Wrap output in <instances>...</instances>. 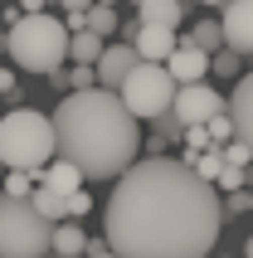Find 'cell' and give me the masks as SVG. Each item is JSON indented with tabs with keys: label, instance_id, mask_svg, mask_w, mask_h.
<instances>
[{
	"label": "cell",
	"instance_id": "cell-11",
	"mask_svg": "<svg viewBox=\"0 0 253 258\" xmlns=\"http://www.w3.org/2000/svg\"><path fill=\"white\" fill-rule=\"evenodd\" d=\"M137 63H141V54L132 49V44H107L102 58H98V88H112V93H117Z\"/></svg>",
	"mask_w": 253,
	"mask_h": 258
},
{
	"label": "cell",
	"instance_id": "cell-9",
	"mask_svg": "<svg viewBox=\"0 0 253 258\" xmlns=\"http://www.w3.org/2000/svg\"><path fill=\"white\" fill-rule=\"evenodd\" d=\"M210 58H214V54H205V49H200L190 34H180V49L166 58V69H170V78L185 88V83H205V73H210Z\"/></svg>",
	"mask_w": 253,
	"mask_h": 258
},
{
	"label": "cell",
	"instance_id": "cell-20",
	"mask_svg": "<svg viewBox=\"0 0 253 258\" xmlns=\"http://www.w3.org/2000/svg\"><path fill=\"white\" fill-rule=\"evenodd\" d=\"M29 200H34V210H39L44 219H64V215H69V200H64V195H54V190H44V185H34V195H29Z\"/></svg>",
	"mask_w": 253,
	"mask_h": 258
},
{
	"label": "cell",
	"instance_id": "cell-2",
	"mask_svg": "<svg viewBox=\"0 0 253 258\" xmlns=\"http://www.w3.org/2000/svg\"><path fill=\"white\" fill-rule=\"evenodd\" d=\"M54 142L58 156L73 161L88 180H117L137 166L141 127L112 88H88L54 107Z\"/></svg>",
	"mask_w": 253,
	"mask_h": 258
},
{
	"label": "cell",
	"instance_id": "cell-6",
	"mask_svg": "<svg viewBox=\"0 0 253 258\" xmlns=\"http://www.w3.org/2000/svg\"><path fill=\"white\" fill-rule=\"evenodd\" d=\"M175 93H180V83L170 78V69L166 63H146V58H141L137 69L126 73V83L117 88V98L132 107L137 122H156L161 112H170V107H175Z\"/></svg>",
	"mask_w": 253,
	"mask_h": 258
},
{
	"label": "cell",
	"instance_id": "cell-13",
	"mask_svg": "<svg viewBox=\"0 0 253 258\" xmlns=\"http://www.w3.org/2000/svg\"><path fill=\"white\" fill-rule=\"evenodd\" d=\"M34 180H39L44 190H54V195H64V200H69V195H78V190H83V180H88V175L78 171L73 161L54 156L49 166H44V171H34Z\"/></svg>",
	"mask_w": 253,
	"mask_h": 258
},
{
	"label": "cell",
	"instance_id": "cell-25",
	"mask_svg": "<svg viewBox=\"0 0 253 258\" xmlns=\"http://www.w3.org/2000/svg\"><path fill=\"white\" fill-rule=\"evenodd\" d=\"M210 73H219V78H239V54H234V49H219V54L210 58Z\"/></svg>",
	"mask_w": 253,
	"mask_h": 258
},
{
	"label": "cell",
	"instance_id": "cell-21",
	"mask_svg": "<svg viewBox=\"0 0 253 258\" xmlns=\"http://www.w3.org/2000/svg\"><path fill=\"white\" fill-rule=\"evenodd\" d=\"M0 190H5V195H15V200H29V195H34V171H5Z\"/></svg>",
	"mask_w": 253,
	"mask_h": 258
},
{
	"label": "cell",
	"instance_id": "cell-22",
	"mask_svg": "<svg viewBox=\"0 0 253 258\" xmlns=\"http://www.w3.org/2000/svg\"><path fill=\"white\" fill-rule=\"evenodd\" d=\"M248 180H253V171H243V166H224V175L214 180V190H219V195H234V190H248Z\"/></svg>",
	"mask_w": 253,
	"mask_h": 258
},
{
	"label": "cell",
	"instance_id": "cell-33",
	"mask_svg": "<svg viewBox=\"0 0 253 258\" xmlns=\"http://www.w3.org/2000/svg\"><path fill=\"white\" fill-rule=\"evenodd\" d=\"M58 5H64L69 15H88V10H93V0H58Z\"/></svg>",
	"mask_w": 253,
	"mask_h": 258
},
{
	"label": "cell",
	"instance_id": "cell-12",
	"mask_svg": "<svg viewBox=\"0 0 253 258\" xmlns=\"http://www.w3.org/2000/svg\"><path fill=\"white\" fill-rule=\"evenodd\" d=\"M229 117H234V142H243L248 156H253V73H243L239 83H234V93H229Z\"/></svg>",
	"mask_w": 253,
	"mask_h": 258
},
{
	"label": "cell",
	"instance_id": "cell-32",
	"mask_svg": "<svg viewBox=\"0 0 253 258\" xmlns=\"http://www.w3.org/2000/svg\"><path fill=\"white\" fill-rule=\"evenodd\" d=\"M88 258H117V248L107 244V239H93V244H88Z\"/></svg>",
	"mask_w": 253,
	"mask_h": 258
},
{
	"label": "cell",
	"instance_id": "cell-17",
	"mask_svg": "<svg viewBox=\"0 0 253 258\" xmlns=\"http://www.w3.org/2000/svg\"><path fill=\"white\" fill-rule=\"evenodd\" d=\"M185 161H190V166H195L200 175H205V180H219V175H224V166H229V156H224V146H210V151H185Z\"/></svg>",
	"mask_w": 253,
	"mask_h": 258
},
{
	"label": "cell",
	"instance_id": "cell-18",
	"mask_svg": "<svg viewBox=\"0 0 253 258\" xmlns=\"http://www.w3.org/2000/svg\"><path fill=\"white\" fill-rule=\"evenodd\" d=\"M83 29H93V34H102V39H112L117 29H122V20H117L112 5H93V10L83 15Z\"/></svg>",
	"mask_w": 253,
	"mask_h": 258
},
{
	"label": "cell",
	"instance_id": "cell-10",
	"mask_svg": "<svg viewBox=\"0 0 253 258\" xmlns=\"http://www.w3.org/2000/svg\"><path fill=\"white\" fill-rule=\"evenodd\" d=\"M132 49H137L146 63H166L175 49H180V34L170 25H137V34H132Z\"/></svg>",
	"mask_w": 253,
	"mask_h": 258
},
{
	"label": "cell",
	"instance_id": "cell-23",
	"mask_svg": "<svg viewBox=\"0 0 253 258\" xmlns=\"http://www.w3.org/2000/svg\"><path fill=\"white\" fill-rule=\"evenodd\" d=\"M151 127H156V142H175V137H185V122L175 112H161Z\"/></svg>",
	"mask_w": 253,
	"mask_h": 258
},
{
	"label": "cell",
	"instance_id": "cell-3",
	"mask_svg": "<svg viewBox=\"0 0 253 258\" xmlns=\"http://www.w3.org/2000/svg\"><path fill=\"white\" fill-rule=\"evenodd\" d=\"M58 156L54 142V117L34 107H10L0 117V166L5 171H44Z\"/></svg>",
	"mask_w": 253,
	"mask_h": 258
},
{
	"label": "cell",
	"instance_id": "cell-28",
	"mask_svg": "<svg viewBox=\"0 0 253 258\" xmlns=\"http://www.w3.org/2000/svg\"><path fill=\"white\" fill-rule=\"evenodd\" d=\"M229 215H248V190H234V195H224V219Z\"/></svg>",
	"mask_w": 253,
	"mask_h": 258
},
{
	"label": "cell",
	"instance_id": "cell-29",
	"mask_svg": "<svg viewBox=\"0 0 253 258\" xmlns=\"http://www.w3.org/2000/svg\"><path fill=\"white\" fill-rule=\"evenodd\" d=\"M224 156H229V166H248V161H253L243 142H229V146H224Z\"/></svg>",
	"mask_w": 253,
	"mask_h": 258
},
{
	"label": "cell",
	"instance_id": "cell-7",
	"mask_svg": "<svg viewBox=\"0 0 253 258\" xmlns=\"http://www.w3.org/2000/svg\"><path fill=\"white\" fill-rule=\"evenodd\" d=\"M170 112L180 117L185 127H200V122H210V117L229 112V98H219L210 83H185L180 93H175V107Z\"/></svg>",
	"mask_w": 253,
	"mask_h": 258
},
{
	"label": "cell",
	"instance_id": "cell-15",
	"mask_svg": "<svg viewBox=\"0 0 253 258\" xmlns=\"http://www.w3.org/2000/svg\"><path fill=\"white\" fill-rule=\"evenodd\" d=\"M88 253V234L78 224H54V258H83Z\"/></svg>",
	"mask_w": 253,
	"mask_h": 258
},
{
	"label": "cell",
	"instance_id": "cell-24",
	"mask_svg": "<svg viewBox=\"0 0 253 258\" xmlns=\"http://www.w3.org/2000/svg\"><path fill=\"white\" fill-rule=\"evenodd\" d=\"M69 88H73V93H88V88H98V63H73Z\"/></svg>",
	"mask_w": 253,
	"mask_h": 258
},
{
	"label": "cell",
	"instance_id": "cell-16",
	"mask_svg": "<svg viewBox=\"0 0 253 258\" xmlns=\"http://www.w3.org/2000/svg\"><path fill=\"white\" fill-rule=\"evenodd\" d=\"M102 49H107V39L93 34V29H78V34L69 39V58H73V63H98Z\"/></svg>",
	"mask_w": 253,
	"mask_h": 258
},
{
	"label": "cell",
	"instance_id": "cell-31",
	"mask_svg": "<svg viewBox=\"0 0 253 258\" xmlns=\"http://www.w3.org/2000/svg\"><path fill=\"white\" fill-rule=\"evenodd\" d=\"M0 98H20V83H15L10 69H0Z\"/></svg>",
	"mask_w": 253,
	"mask_h": 258
},
{
	"label": "cell",
	"instance_id": "cell-36",
	"mask_svg": "<svg viewBox=\"0 0 253 258\" xmlns=\"http://www.w3.org/2000/svg\"><path fill=\"white\" fill-rule=\"evenodd\" d=\"M200 5H219V10H224V5H229V0H200Z\"/></svg>",
	"mask_w": 253,
	"mask_h": 258
},
{
	"label": "cell",
	"instance_id": "cell-38",
	"mask_svg": "<svg viewBox=\"0 0 253 258\" xmlns=\"http://www.w3.org/2000/svg\"><path fill=\"white\" fill-rule=\"evenodd\" d=\"M93 5H112V0H93Z\"/></svg>",
	"mask_w": 253,
	"mask_h": 258
},
{
	"label": "cell",
	"instance_id": "cell-26",
	"mask_svg": "<svg viewBox=\"0 0 253 258\" xmlns=\"http://www.w3.org/2000/svg\"><path fill=\"white\" fill-rule=\"evenodd\" d=\"M205 127H210V137H214V142H219V146H229V142H234V117H229V112L210 117Z\"/></svg>",
	"mask_w": 253,
	"mask_h": 258
},
{
	"label": "cell",
	"instance_id": "cell-30",
	"mask_svg": "<svg viewBox=\"0 0 253 258\" xmlns=\"http://www.w3.org/2000/svg\"><path fill=\"white\" fill-rule=\"evenodd\" d=\"M88 190H78V195H69V219H78V215H88Z\"/></svg>",
	"mask_w": 253,
	"mask_h": 258
},
{
	"label": "cell",
	"instance_id": "cell-1",
	"mask_svg": "<svg viewBox=\"0 0 253 258\" xmlns=\"http://www.w3.org/2000/svg\"><path fill=\"white\" fill-rule=\"evenodd\" d=\"M224 229V195L175 156H146L117 175L102 239L117 258H210Z\"/></svg>",
	"mask_w": 253,
	"mask_h": 258
},
{
	"label": "cell",
	"instance_id": "cell-27",
	"mask_svg": "<svg viewBox=\"0 0 253 258\" xmlns=\"http://www.w3.org/2000/svg\"><path fill=\"white\" fill-rule=\"evenodd\" d=\"M185 142H190V151H210V146H219V142L210 137L205 122H200V127H185Z\"/></svg>",
	"mask_w": 253,
	"mask_h": 258
},
{
	"label": "cell",
	"instance_id": "cell-35",
	"mask_svg": "<svg viewBox=\"0 0 253 258\" xmlns=\"http://www.w3.org/2000/svg\"><path fill=\"white\" fill-rule=\"evenodd\" d=\"M243 258H253V234H248V239H243Z\"/></svg>",
	"mask_w": 253,
	"mask_h": 258
},
{
	"label": "cell",
	"instance_id": "cell-19",
	"mask_svg": "<svg viewBox=\"0 0 253 258\" xmlns=\"http://www.w3.org/2000/svg\"><path fill=\"white\" fill-rule=\"evenodd\" d=\"M190 39H195L205 54H219V49H224V25H219V20H200V25L190 29Z\"/></svg>",
	"mask_w": 253,
	"mask_h": 258
},
{
	"label": "cell",
	"instance_id": "cell-39",
	"mask_svg": "<svg viewBox=\"0 0 253 258\" xmlns=\"http://www.w3.org/2000/svg\"><path fill=\"white\" fill-rule=\"evenodd\" d=\"M0 180H5V166H0Z\"/></svg>",
	"mask_w": 253,
	"mask_h": 258
},
{
	"label": "cell",
	"instance_id": "cell-14",
	"mask_svg": "<svg viewBox=\"0 0 253 258\" xmlns=\"http://www.w3.org/2000/svg\"><path fill=\"white\" fill-rule=\"evenodd\" d=\"M137 20H141V25H170V29H175L185 20V0H146Z\"/></svg>",
	"mask_w": 253,
	"mask_h": 258
},
{
	"label": "cell",
	"instance_id": "cell-8",
	"mask_svg": "<svg viewBox=\"0 0 253 258\" xmlns=\"http://www.w3.org/2000/svg\"><path fill=\"white\" fill-rule=\"evenodd\" d=\"M219 25H224V49L253 54V0H229L219 10Z\"/></svg>",
	"mask_w": 253,
	"mask_h": 258
},
{
	"label": "cell",
	"instance_id": "cell-34",
	"mask_svg": "<svg viewBox=\"0 0 253 258\" xmlns=\"http://www.w3.org/2000/svg\"><path fill=\"white\" fill-rule=\"evenodd\" d=\"M44 5H49V0H20V10H25V15H44Z\"/></svg>",
	"mask_w": 253,
	"mask_h": 258
},
{
	"label": "cell",
	"instance_id": "cell-5",
	"mask_svg": "<svg viewBox=\"0 0 253 258\" xmlns=\"http://www.w3.org/2000/svg\"><path fill=\"white\" fill-rule=\"evenodd\" d=\"M54 253V219H44L34 200L0 195V258H44Z\"/></svg>",
	"mask_w": 253,
	"mask_h": 258
},
{
	"label": "cell",
	"instance_id": "cell-4",
	"mask_svg": "<svg viewBox=\"0 0 253 258\" xmlns=\"http://www.w3.org/2000/svg\"><path fill=\"white\" fill-rule=\"evenodd\" d=\"M69 39H73V29L58 15H20L10 25V49L5 54L25 73H58V63L69 58Z\"/></svg>",
	"mask_w": 253,
	"mask_h": 258
},
{
	"label": "cell",
	"instance_id": "cell-37",
	"mask_svg": "<svg viewBox=\"0 0 253 258\" xmlns=\"http://www.w3.org/2000/svg\"><path fill=\"white\" fill-rule=\"evenodd\" d=\"M248 210H253V185H248Z\"/></svg>",
	"mask_w": 253,
	"mask_h": 258
}]
</instances>
